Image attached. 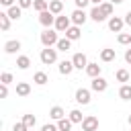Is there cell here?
<instances>
[{
	"mask_svg": "<svg viewBox=\"0 0 131 131\" xmlns=\"http://www.w3.org/2000/svg\"><path fill=\"white\" fill-rule=\"evenodd\" d=\"M49 117H51L53 121H59V119H63V117H66V113H63V108H61V106H53V108L49 111Z\"/></svg>",
	"mask_w": 131,
	"mask_h": 131,
	"instance_id": "obj_21",
	"label": "cell"
},
{
	"mask_svg": "<svg viewBox=\"0 0 131 131\" xmlns=\"http://www.w3.org/2000/svg\"><path fill=\"white\" fill-rule=\"evenodd\" d=\"M90 88H92L94 92H104V90L108 88V82H106L104 78L96 76V78H92V84H90Z\"/></svg>",
	"mask_w": 131,
	"mask_h": 131,
	"instance_id": "obj_8",
	"label": "cell"
},
{
	"mask_svg": "<svg viewBox=\"0 0 131 131\" xmlns=\"http://www.w3.org/2000/svg\"><path fill=\"white\" fill-rule=\"evenodd\" d=\"M70 18H72V23H74V25H78V27H80V25H84V23H86L88 14L84 12V8H76V10L70 14Z\"/></svg>",
	"mask_w": 131,
	"mask_h": 131,
	"instance_id": "obj_6",
	"label": "cell"
},
{
	"mask_svg": "<svg viewBox=\"0 0 131 131\" xmlns=\"http://www.w3.org/2000/svg\"><path fill=\"white\" fill-rule=\"evenodd\" d=\"M125 25H129V27H131V10L125 14Z\"/></svg>",
	"mask_w": 131,
	"mask_h": 131,
	"instance_id": "obj_41",
	"label": "cell"
},
{
	"mask_svg": "<svg viewBox=\"0 0 131 131\" xmlns=\"http://www.w3.org/2000/svg\"><path fill=\"white\" fill-rule=\"evenodd\" d=\"M76 102H78V104H88V102H90V90L78 88V90H76Z\"/></svg>",
	"mask_w": 131,
	"mask_h": 131,
	"instance_id": "obj_10",
	"label": "cell"
},
{
	"mask_svg": "<svg viewBox=\"0 0 131 131\" xmlns=\"http://www.w3.org/2000/svg\"><path fill=\"white\" fill-rule=\"evenodd\" d=\"M123 25H125V18H121V16H111L108 18V29L113 33H121L123 31Z\"/></svg>",
	"mask_w": 131,
	"mask_h": 131,
	"instance_id": "obj_7",
	"label": "cell"
},
{
	"mask_svg": "<svg viewBox=\"0 0 131 131\" xmlns=\"http://www.w3.org/2000/svg\"><path fill=\"white\" fill-rule=\"evenodd\" d=\"M66 37H68V39H72V41L80 39V37H82V33H80V27H78V25H72V27L66 31Z\"/></svg>",
	"mask_w": 131,
	"mask_h": 131,
	"instance_id": "obj_13",
	"label": "cell"
},
{
	"mask_svg": "<svg viewBox=\"0 0 131 131\" xmlns=\"http://www.w3.org/2000/svg\"><path fill=\"white\" fill-rule=\"evenodd\" d=\"M129 125H131V115H129Z\"/></svg>",
	"mask_w": 131,
	"mask_h": 131,
	"instance_id": "obj_44",
	"label": "cell"
},
{
	"mask_svg": "<svg viewBox=\"0 0 131 131\" xmlns=\"http://www.w3.org/2000/svg\"><path fill=\"white\" fill-rule=\"evenodd\" d=\"M57 51H70L72 49V39H68V37H63V39H59L57 41Z\"/></svg>",
	"mask_w": 131,
	"mask_h": 131,
	"instance_id": "obj_18",
	"label": "cell"
},
{
	"mask_svg": "<svg viewBox=\"0 0 131 131\" xmlns=\"http://www.w3.org/2000/svg\"><path fill=\"white\" fill-rule=\"evenodd\" d=\"M125 61H127V63H131V49H127V51H125Z\"/></svg>",
	"mask_w": 131,
	"mask_h": 131,
	"instance_id": "obj_40",
	"label": "cell"
},
{
	"mask_svg": "<svg viewBox=\"0 0 131 131\" xmlns=\"http://www.w3.org/2000/svg\"><path fill=\"white\" fill-rule=\"evenodd\" d=\"M16 66H18V70H27V68L31 66L29 55H18V57H16Z\"/></svg>",
	"mask_w": 131,
	"mask_h": 131,
	"instance_id": "obj_25",
	"label": "cell"
},
{
	"mask_svg": "<svg viewBox=\"0 0 131 131\" xmlns=\"http://www.w3.org/2000/svg\"><path fill=\"white\" fill-rule=\"evenodd\" d=\"M6 12H8V16H10V18L18 20V18H20V14H23V8H20L18 4H14V6H10V8L6 10Z\"/></svg>",
	"mask_w": 131,
	"mask_h": 131,
	"instance_id": "obj_20",
	"label": "cell"
},
{
	"mask_svg": "<svg viewBox=\"0 0 131 131\" xmlns=\"http://www.w3.org/2000/svg\"><path fill=\"white\" fill-rule=\"evenodd\" d=\"M82 131H98V119L92 117V115L84 117V121H82Z\"/></svg>",
	"mask_w": 131,
	"mask_h": 131,
	"instance_id": "obj_5",
	"label": "cell"
},
{
	"mask_svg": "<svg viewBox=\"0 0 131 131\" xmlns=\"http://www.w3.org/2000/svg\"><path fill=\"white\" fill-rule=\"evenodd\" d=\"M115 76H117V80H119V82H129V78H131V74H129L127 70H117V74H115Z\"/></svg>",
	"mask_w": 131,
	"mask_h": 131,
	"instance_id": "obj_29",
	"label": "cell"
},
{
	"mask_svg": "<svg viewBox=\"0 0 131 131\" xmlns=\"http://www.w3.org/2000/svg\"><path fill=\"white\" fill-rule=\"evenodd\" d=\"M111 2H113V4H121L123 0H111Z\"/></svg>",
	"mask_w": 131,
	"mask_h": 131,
	"instance_id": "obj_43",
	"label": "cell"
},
{
	"mask_svg": "<svg viewBox=\"0 0 131 131\" xmlns=\"http://www.w3.org/2000/svg\"><path fill=\"white\" fill-rule=\"evenodd\" d=\"M29 92H31V84L29 82H18L16 84V94L18 96H29Z\"/></svg>",
	"mask_w": 131,
	"mask_h": 131,
	"instance_id": "obj_16",
	"label": "cell"
},
{
	"mask_svg": "<svg viewBox=\"0 0 131 131\" xmlns=\"http://www.w3.org/2000/svg\"><path fill=\"white\" fill-rule=\"evenodd\" d=\"M72 61H74V68L76 70H86V66H88V59H86L84 53H74Z\"/></svg>",
	"mask_w": 131,
	"mask_h": 131,
	"instance_id": "obj_9",
	"label": "cell"
},
{
	"mask_svg": "<svg viewBox=\"0 0 131 131\" xmlns=\"http://www.w3.org/2000/svg\"><path fill=\"white\" fill-rule=\"evenodd\" d=\"M41 131H59V129H57V125H51V123H45V125L41 127Z\"/></svg>",
	"mask_w": 131,
	"mask_h": 131,
	"instance_id": "obj_35",
	"label": "cell"
},
{
	"mask_svg": "<svg viewBox=\"0 0 131 131\" xmlns=\"http://www.w3.org/2000/svg\"><path fill=\"white\" fill-rule=\"evenodd\" d=\"M33 82H35V84H39V86H43V84H47V82H49V78H47V74H45V72H37V74L33 76Z\"/></svg>",
	"mask_w": 131,
	"mask_h": 131,
	"instance_id": "obj_26",
	"label": "cell"
},
{
	"mask_svg": "<svg viewBox=\"0 0 131 131\" xmlns=\"http://www.w3.org/2000/svg\"><path fill=\"white\" fill-rule=\"evenodd\" d=\"M90 2H92V4H96V6H98V4H102V0H90Z\"/></svg>",
	"mask_w": 131,
	"mask_h": 131,
	"instance_id": "obj_42",
	"label": "cell"
},
{
	"mask_svg": "<svg viewBox=\"0 0 131 131\" xmlns=\"http://www.w3.org/2000/svg\"><path fill=\"white\" fill-rule=\"evenodd\" d=\"M119 98H123V100H131V86H129V84H123V86L119 88Z\"/></svg>",
	"mask_w": 131,
	"mask_h": 131,
	"instance_id": "obj_23",
	"label": "cell"
},
{
	"mask_svg": "<svg viewBox=\"0 0 131 131\" xmlns=\"http://www.w3.org/2000/svg\"><path fill=\"white\" fill-rule=\"evenodd\" d=\"M41 63H45V66H51V63H55L57 61V49H51V47H45V49H41Z\"/></svg>",
	"mask_w": 131,
	"mask_h": 131,
	"instance_id": "obj_2",
	"label": "cell"
},
{
	"mask_svg": "<svg viewBox=\"0 0 131 131\" xmlns=\"http://www.w3.org/2000/svg\"><path fill=\"white\" fill-rule=\"evenodd\" d=\"M61 2H66V0H61Z\"/></svg>",
	"mask_w": 131,
	"mask_h": 131,
	"instance_id": "obj_45",
	"label": "cell"
},
{
	"mask_svg": "<svg viewBox=\"0 0 131 131\" xmlns=\"http://www.w3.org/2000/svg\"><path fill=\"white\" fill-rule=\"evenodd\" d=\"M0 96H2V98L8 96V84H2V86H0Z\"/></svg>",
	"mask_w": 131,
	"mask_h": 131,
	"instance_id": "obj_37",
	"label": "cell"
},
{
	"mask_svg": "<svg viewBox=\"0 0 131 131\" xmlns=\"http://www.w3.org/2000/svg\"><path fill=\"white\" fill-rule=\"evenodd\" d=\"M33 2L35 0H18V6L20 8H29V6H33Z\"/></svg>",
	"mask_w": 131,
	"mask_h": 131,
	"instance_id": "obj_36",
	"label": "cell"
},
{
	"mask_svg": "<svg viewBox=\"0 0 131 131\" xmlns=\"http://www.w3.org/2000/svg\"><path fill=\"white\" fill-rule=\"evenodd\" d=\"M72 125H74V123L70 121V117H68V119L63 117V119L57 121V129H59V131H72Z\"/></svg>",
	"mask_w": 131,
	"mask_h": 131,
	"instance_id": "obj_22",
	"label": "cell"
},
{
	"mask_svg": "<svg viewBox=\"0 0 131 131\" xmlns=\"http://www.w3.org/2000/svg\"><path fill=\"white\" fill-rule=\"evenodd\" d=\"M55 14L51 12V10H43V12H39V23L45 27V29H49L51 25H55Z\"/></svg>",
	"mask_w": 131,
	"mask_h": 131,
	"instance_id": "obj_4",
	"label": "cell"
},
{
	"mask_svg": "<svg viewBox=\"0 0 131 131\" xmlns=\"http://www.w3.org/2000/svg\"><path fill=\"white\" fill-rule=\"evenodd\" d=\"M70 121H72V123H82L84 117H82V113H80L78 108H74V111H70Z\"/></svg>",
	"mask_w": 131,
	"mask_h": 131,
	"instance_id": "obj_28",
	"label": "cell"
},
{
	"mask_svg": "<svg viewBox=\"0 0 131 131\" xmlns=\"http://www.w3.org/2000/svg\"><path fill=\"white\" fill-rule=\"evenodd\" d=\"M70 27H72V18L63 16V14H57V18H55V31L57 33H66Z\"/></svg>",
	"mask_w": 131,
	"mask_h": 131,
	"instance_id": "obj_3",
	"label": "cell"
},
{
	"mask_svg": "<svg viewBox=\"0 0 131 131\" xmlns=\"http://www.w3.org/2000/svg\"><path fill=\"white\" fill-rule=\"evenodd\" d=\"M117 41H119L121 45H129V43H131V33H119Z\"/></svg>",
	"mask_w": 131,
	"mask_h": 131,
	"instance_id": "obj_32",
	"label": "cell"
},
{
	"mask_svg": "<svg viewBox=\"0 0 131 131\" xmlns=\"http://www.w3.org/2000/svg\"><path fill=\"white\" fill-rule=\"evenodd\" d=\"M12 131H29V127L23 123V121H18V123H14V127H12Z\"/></svg>",
	"mask_w": 131,
	"mask_h": 131,
	"instance_id": "obj_34",
	"label": "cell"
},
{
	"mask_svg": "<svg viewBox=\"0 0 131 131\" xmlns=\"http://www.w3.org/2000/svg\"><path fill=\"white\" fill-rule=\"evenodd\" d=\"M33 8H35L37 12L49 10V2H47V0H35V2H33Z\"/></svg>",
	"mask_w": 131,
	"mask_h": 131,
	"instance_id": "obj_27",
	"label": "cell"
},
{
	"mask_svg": "<svg viewBox=\"0 0 131 131\" xmlns=\"http://www.w3.org/2000/svg\"><path fill=\"white\" fill-rule=\"evenodd\" d=\"M57 41H59V37H57L55 31L45 29V31L41 33V43H43V47H53V45H57Z\"/></svg>",
	"mask_w": 131,
	"mask_h": 131,
	"instance_id": "obj_1",
	"label": "cell"
},
{
	"mask_svg": "<svg viewBox=\"0 0 131 131\" xmlns=\"http://www.w3.org/2000/svg\"><path fill=\"white\" fill-rule=\"evenodd\" d=\"M18 49H20V41L18 39H12V41H6L4 43V51L6 53H16Z\"/></svg>",
	"mask_w": 131,
	"mask_h": 131,
	"instance_id": "obj_12",
	"label": "cell"
},
{
	"mask_svg": "<svg viewBox=\"0 0 131 131\" xmlns=\"http://www.w3.org/2000/svg\"><path fill=\"white\" fill-rule=\"evenodd\" d=\"M0 82H2V84H10V82H12V74H10V72H4V74L0 76Z\"/></svg>",
	"mask_w": 131,
	"mask_h": 131,
	"instance_id": "obj_33",
	"label": "cell"
},
{
	"mask_svg": "<svg viewBox=\"0 0 131 131\" xmlns=\"http://www.w3.org/2000/svg\"><path fill=\"white\" fill-rule=\"evenodd\" d=\"M115 57H117L115 49H108V47H104V49L100 51V59H102V61H113Z\"/></svg>",
	"mask_w": 131,
	"mask_h": 131,
	"instance_id": "obj_19",
	"label": "cell"
},
{
	"mask_svg": "<svg viewBox=\"0 0 131 131\" xmlns=\"http://www.w3.org/2000/svg\"><path fill=\"white\" fill-rule=\"evenodd\" d=\"M23 123H25L29 129H33L35 123H37V119H35V115H23Z\"/></svg>",
	"mask_w": 131,
	"mask_h": 131,
	"instance_id": "obj_30",
	"label": "cell"
},
{
	"mask_svg": "<svg viewBox=\"0 0 131 131\" xmlns=\"http://www.w3.org/2000/svg\"><path fill=\"white\" fill-rule=\"evenodd\" d=\"M0 29L2 31L10 29V16H8V12H0Z\"/></svg>",
	"mask_w": 131,
	"mask_h": 131,
	"instance_id": "obj_24",
	"label": "cell"
},
{
	"mask_svg": "<svg viewBox=\"0 0 131 131\" xmlns=\"http://www.w3.org/2000/svg\"><path fill=\"white\" fill-rule=\"evenodd\" d=\"M100 70H102V68H100L98 63H90V61H88V66H86V74H88L90 78H96V76H100Z\"/></svg>",
	"mask_w": 131,
	"mask_h": 131,
	"instance_id": "obj_15",
	"label": "cell"
},
{
	"mask_svg": "<svg viewBox=\"0 0 131 131\" xmlns=\"http://www.w3.org/2000/svg\"><path fill=\"white\" fill-rule=\"evenodd\" d=\"M74 2H76V8H86L90 0H74Z\"/></svg>",
	"mask_w": 131,
	"mask_h": 131,
	"instance_id": "obj_38",
	"label": "cell"
},
{
	"mask_svg": "<svg viewBox=\"0 0 131 131\" xmlns=\"http://www.w3.org/2000/svg\"><path fill=\"white\" fill-rule=\"evenodd\" d=\"M98 6H100V10H102L106 16H111V14H113V6H115L113 2H102V4H98Z\"/></svg>",
	"mask_w": 131,
	"mask_h": 131,
	"instance_id": "obj_31",
	"label": "cell"
},
{
	"mask_svg": "<svg viewBox=\"0 0 131 131\" xmlns=\"http://www.w3.org/2000/svg\"><path fill=\"white\" fill-rule=\"evenodd\" d=\"M0 4L6 6V8H10V6H14V0H0Z\"/></svg>",
	"mask_w": 131,
	"mask_h": 131,
	"instance_id": "obj_39",
	"label": "cell"
},
{
	"mask_svg": "<svg viewBox=\"0 0 131 131\" xmlns=\"http://www.w3.org/2000/svg\"><path fill=\"white\" fill-rule=\"evenodd\" d=\"M88 16H90L92 20H96V23H102V20L106 18V14L100 10V6H94V8L90 10V14H88Z\"/></svg>",
	"mask_w": 131,
	"mask_h": 131,
	"instance_id": "obj_11",
	"label": "cell"
},
{
	"mask_svg": "<svg viewBox=\"0 0 131 131\" xmlns=\"http://www.w3.org/2000/svg\"><path fill=\"white\" fill-rule=\"evenodd\" d=\"M72 70H74V61H68V59H63V61L59 63V74H63V76H70V74H72Z\"/></svg>",
	"mask_w": 131,
	"mask_h": 131,
	"instance_id": "obj_14",
	"label": "cell"
},
{
	"mask_svg": "<svg viewBox=\"0 0 131 131\" xmlns=\"http://www.w3.org/2000/svg\"><path fill=\"white\" fill-rule=\"evenodd\" d=\"M49 10L57 16V14H61V10H63V2L61 0H51L49 2Z\"/></svg>",
	"mask_w": 131,
	"mask_h": 131,
	"instance_id": "obj_17",
	"label": "cell"
}]
</instances>
